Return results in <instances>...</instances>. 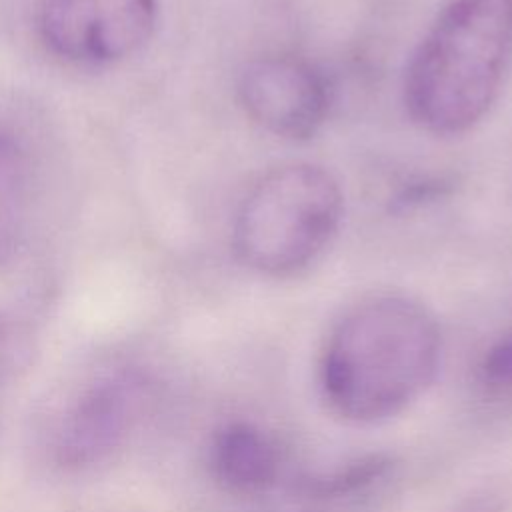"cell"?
I'll use <instances>...</instances> for the list:
<instances>
[{"instance_id":"cell-1","label":"cell","mask_w":512,"mask_h":512,"mask_svg":"<svg viewBox=\"0 0 512 512\" xmlns=\"http://www.w3.org/2000/svg\"><path fill=\"white\" fill-rule=\"evenodd\" d=\"M442 338L418 300L372 296L332 328L322 352V390L334 412L376 422L404 410L434 380Z\"/></svg>"},{"instance_id":"cell-2","label":"cell","mask_w":512,"mask_h":512,"mask_svg":"<svg viewBox=\"0 0 512 512\" xmlns=\"http://www.w3.org/2000/svg\"><path fill=\"white\" fill-rule=\"evenodd\" d=\"M512 64V0H448L404 74V104L426 132L476 126L496 102Z\"/></svg>"},{"instance_id":"cell-3","label":"cell","mask_w":512,"mask_h":512,"mask_svg":"<svg viewBox=\"0 0 512 512\" xmlns=\"http://www.w3.org/2000/svg\"><path fill=\"white\" fill-rule=\"evenodd\" d=\"M344 196L338 180L312 162H290L262 174L242 200L234 250L256 272L288 276L310 262L338 232Z\"/></svg>"},{"instance_id":"cell-4","label":"cell","mask_w":512,"mask_h":512,"mask_svg":"<svg viewBox=\"0 0 512 512\" xmlns=\"http://www.w3.org/2000/svg\"><path fill=\"white\" fill-rule=\"evenodd\" d=\"M156 18V0H46L40 28L58 56L106 64L140 50Z\"/></svg>"},{"instance_id":"cell-5","label":"cell","mask_w":512,"mask_h":512,"mask_svg":"<svg viewBox=\"0 0 512 512\" xmlns=\"http://www.w3.org/2000/svg\"><path fill=\"white\" fill-rule=\"evenodd\" d=\"M238 96L246 114L264 130L306 140L326 122L330 88L324 74L300 56H264L240 74Z\"/></svg>"},{"instance_id":"cell-6","label":"cell","mask_w":512,"mask_h":512,"mask_svg":"<svg viewBox=\"0 0 512 512\" xmlns=\"http://www.w3.org/2000/svg\"><path fill=\"white\" fill-rule=\"evenodd\" d=\"M142 386L132 374H116L94 382L68 408L56 438L58 462L86 468L118 450L136 424Z\"/></svg>"},{"instance_id":"cell-7","label":"cell","mask_w":512,"mask_h":512,"mask_svg":"<svg viewBox=\"0 0 512 512\" xmlns=\"http://www.w3.org/2000/svg\"><path fill=\"white\" fill-rule=\"evenodd\" d=\"M210 468L226 490L252 494L274 482L278 454L274 444L256 426L230 422L212 440Z\"/></svg>"},{"instance_id":"cell-8","label":"cell","mask_w":512,"mask_h":512,"mask_svg":"<svg viewBox=\"0 0 512 512\" xmlns=\"http://www.w3.org/2000/svg\"><path fill=\"white\" fill-rule=\"evenodd\" d=\"M30 158L20 140L0 128V266L22 250L30 214Z\"/></svg>"},{"instance_id":"cell-9","label":"cell","mask_w":512,"mask_h":512,"mask_svg":"<svg viewBox=\"0 0 512 512\" xmlns=\"http://www.w3.org/2000/svg\"><path fill=\"white\" fill-rule=\"evenodd\" d=\"M36 336L32 328L8 314L0 312V384L20 378L34 362Z\"/></svg>"},{"instance_id":"cell-10","label":"cell","mask_w":512,"mask_h":512,"mask_svg":"<svg viewBox=\"0 0 512 512\" xmlns=\"http://www.w3.org/2000/svg\"><path fill=\"white\" fill-rule=\"evenodd\" d=\"M482 376L494 386H512V338L494 344L486 352Z\"/></svg>"}]
</instances>
